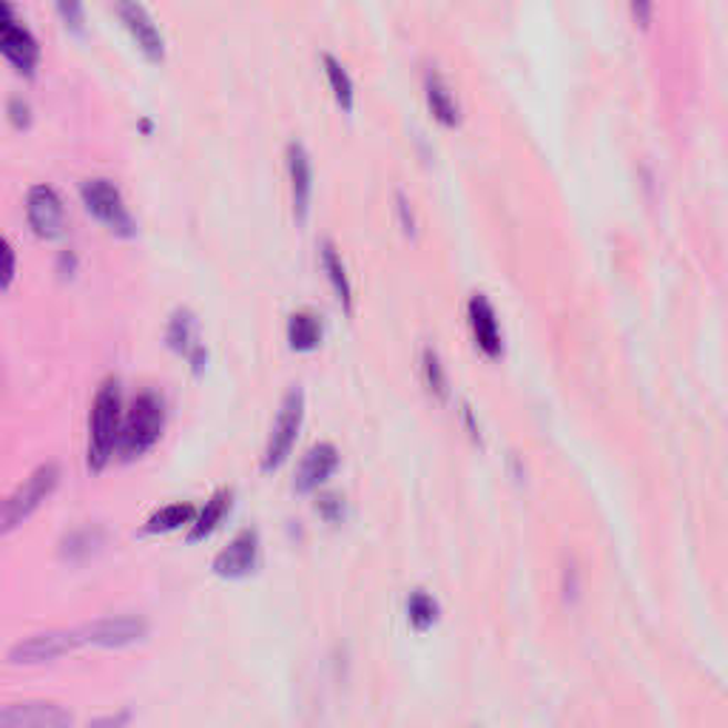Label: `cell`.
<instances>
[{"mask_svg": "<svg viewBox=\"0 0 728 728\" xmlns=\"http://www.w3.org/2000/svg\"><path fill=\"white\" fill-rule=\"evenodd\" d=\"M424 376H427V384H430V391L436 396H447V376H444V364L438 358V353L433 347L424 351Z\"/></svg>", "mask_w": 728, "mask_h": 728, "instance_id": "cell-24", "label": "cell"}, {"mask_svg": "<svg viewBox=\"0 0 728 728\" xmlns=\"http://www.w3.org/2000/svg\"><path fill=\"white\" fill-rule=\"evenodd\" d=\"M18 277V253L7 237H0V291H9Z\"/></svg>", "mask_w": 728, "mask_h": 728, "instance_id": "cell-25", "label": "cell"}, {"mask_svg": "<svg viewBox=\"0 0 728 728\" xmlns=\"http://www.w3.org/2000/svg\"><path fill=\"white\" fill-rule=\"evenodd\" d=\"M302 422H305V391L291 387L282 396L277 418H273L271 436H268L266 453H262V472H277L291 458L299 430H302Z\"/></svg>", "mask_w": 728, "mask_h": 728, "instance_id": "cell-4", "label": "cell"}, {"mask_svg": "<svg viewBox=\"0 0 728 728\" xmlns=\"http://www.w3.org/2000/svg\"><path fill=\"white\" fill-rule=\"evenodd\" d=\"M467 313H470V327L472 336H476L478 347L490 358H498L503 351L501 342V331H498V319L496 311H492L490 299L483 297V293H476L470 299V305H467Z\"/></svg>", "mask_w": 728, "mask_h": 728, "instance_id": "cell-15", "label": "cell"}, {"mask_svg": "<svg viewBox=\"0 0 728 728\" xmlns=\"http://www.w3.org/2000/svg\"><path fill=\"white\" fill-rule=\"evenodd\" d=\"M288 174H291V191H293V214L299 222H305L308 211H311V194H313V166L311 154L302 143L293 139L288 146Z\"/></svg>", "mask_w": 728, "mask_h": 728, "instance_id": "cell-14", "label": "cell"}, {"mask_svg": "<svg viewBox=\"0 0 728 728\" xmlns=\"http://www.w3.org/2000/svg\"><path fill=\"white\" fill-rule=\"evenodd\" d=\"M60 483V467L58 464H40L38 470L20 483L12 496L0 498V538L14 532L23 521L34 516L43 503L52 498Z\"/></svg>", "mask_w": 728, "mask_h": 728, "instance_id": "cell-3", "label": "cell"}, {"mask_svg": "<svg viewBox=\"0 0 728 728\" xmlns=\"http://www.w3.org/2000/svg\"><path fill=\"white\" fill-rule=\"evenodd\" d=\"M128 720H132V711L123 709V711H117V715L100 717V720H94L89 728H126Z\"/></svg>", "mask_w": 728, "mask_h": 728, "instance_id": "cell-30", "label": "cell"}, {"mask_svg": "<svg viewBox=\"0 0 728 728\" xmlns=\"http://www.w3.org/2000/svg\"><path fill=\"white\" fill-rule=\"evenodd\" d=\"M0 54L27 77H32L40 63L38 38L9 3H0Z\"/></svg>", "mask_w": 728, "mask_h": 728, "instance_id": "cell-6", "label": "cell"}, {"mask_svg": "<svg viewBox=\"0 0 728 728\" xmlns=\"http://www.w3.org/2000/svg\"><path fill=\"white\" fill-rule=\"evenodd\" d=\"M319 512L327 518V521H339L342 518V501L336 496H322L319 498Z\"/></svg>", "mask_w": 728, "mask_h": 728, "instance_id": "cell-29", "label": "cell"}, {"mask_svg": "<svg viewBox=\"0 0 728 728\" xmlns=\"http://www.w3.org/2000/svg\"><path fill=\"white\" fill-rule=\"evenodd\" d=\"M424 92H427V106L436 114V119H441L444 126H456L458 103L456 97H453L450 86L441 80V74L427 72V77H424Z\"/></svg>", "mask_w": 728, "mask_h": 728, "instance_id": "cell-19", "label": "cell"}, {"mask_svg": "<svg viewBox=\"0 0 728 728\" xmlns=\"http://www.w3.org/2000/svg\"><path fill=\"white\" fill-rule=\"evenodd\" d=\"M336 467H339L336 447L327 441L313 444L311 450L302 456V461H299L297 478H293V490L297 492L319 490V487H322V483H325L333 472H336Z\"/></svg>", "mask_w": 728, "mask_h": 728, "instance_id": "cell-13", "label": "cell"}, {"mask_svg": "<svg viewBox=\"0 0 728 728\" xmlns=\"http://www.w3.org/2000/svg\"><path fill=\"white\" fill-rule=\"evenodd\" d=\"M322 342V319L311 311H297L288 316V345L297 353L316 351Z\"/></svg>", "mask_w": 728, "mask_h": 728, "instance_id": "cell-17", "label": "cell"}, {"mask_svg": "<svg viewBox=\"0 0 728 728\" xmlns=\"http://www.w3.org/2000/svg\"><path fill=\"white\" fill-rule=\"evenodd\" d=\"M231 501H233V490H228V487H222V490L214 492V496L206 501V507L197 510V516H194L191 530H188V543H197V541H206V538H211L214 532H217L219 523L226 521V516L231 512Z\"/></svg>", "mask_w": 728, "mask_h": 728, "instance_id": "cell-16", "label": "cell"}, {"mask_svg": "<svg viewBox=\"0 0 728 728\" xmlns=\"http://www.w3.org/2000/svg\"><path fill=\"white\" fill-rule=\"evenodd\" d=\"M166 342H168V347H171V351L183 353V356H188V353H191L194 347L199 345V342H197V316H194L188 308H179V311H174L171 322H168Z\"/></svg>", "mask_w": 728, "mask_h": 728, "instance_id": "cell-20", "label": "cell"}, {"mask_svg": "<svg viewBox=\"0 0 728 728\" xmlns=\"http://www.w3.org/2000/svg\"><path fill=\"white\" fill-rule=\"evenodd\" d=\"M94 547H97V538H94L92 530L74 532V535H69V541L63 543V555L72 558V561H77V558L92 555Z\"/></svg>", "mask_w": 728, "mask_h": 728, "instance_id": "cell-26", "label": "cell"}, {"mask_svg": "<svg viewBox=\"0 0 728 728\" xmlns=\"http://www.w3.org/2000/svg\"><path fill=\"white\" fill-rule=\"evenodd\" d=\"M166 430V402L154 391H143L134 396L132 407L123 416V427H119L117 456L123 461H134V458L146 456L154 444L159 441Z\"/></svg>", "mask_w": 728, "mask_h": 728, "instance_id": "cell-2", "label": "cell"}, {"mask_svg": "<svg viewBox=\"0 0 728 728\" xmlns=\"http://www.w3.org/2000/svg\"><path fill=\"white\" fill-rule=\"evenodd\" d=\"M27 222L40 239H58L66 231V206L52 186L40 183L27 194Z\"/></svg>", "mask_w": 728, "mask_h": 728, "instance_id": "cell-9", "label": "cell"}, {"mask_svg": "<svg viewBox=\"0 0 728 728\" xmlns=\"http://www.w3.org/2000/svg\"><path fill=\"white\" fill-rule=\"evenodd\" d=\"M146 635L148 621L139 615L100 617V621H92L83 630H77L80 643H92V646H103V649H123V646L143 641Z\"/></svg>", "mask_w": 728, "mask_h": 728, "instance_id": "cell-7", "label": "cell"}, {"mask_svg": "<svg viewBox=\"0 0 728 728\" xmlns=\"http://www.w3.org/2000/svg\"><path fill=\"white\" fill-rule=\"evenodd\" d=\"M77 646V632H40V635H29L14 643L9 649V663H14V666H40V663H52L58 657L69 655Z\"/></svg>", "mask_w": 728, "mask_h": 728, "instance_id": "cell-10", "label": "cell"}, {"mask_svg": "<svg viewBox=\"0 0 728 728\" xmlns=\"http://www.w3.org/2000/svg\"><path fill=\"white\" fill-rule=\"evenodd\" d=\"M398 211H402L404 228H407V231H413V214L407 211V202H404V197H398Z\"/></svg>", "mask_w": 728, "mask_h": 728, "instance_id": "cell-31", "label": "cell"}, {"mask_svg": "<svg viewBox=\"0 0 728 728\" xmlns=\"http://www.w3.org/2000/svg\"><path fill=\"white\" fill-rule=\"evenodd\" d=\"M9 119L14 128H29L32 126V106L23 97L9 100Z\"/></svg>", "mask_w": 728, "mask_h": 728, "instance_id": "cell-27", "label": "cell"}, {"mask_svg": "<svg viewBox=\"0 0 728 728\" xmlns=\"http://www.w3.org/2000/svg\"><path fill=\"white\" fill-rule=\"evenodd\" d=\"M80 199L86 211L92 214L97 222L108 228L117 237H134L137 233V222H134L132 211H128L126 199L119 194L112 179L106 177H92L80 183Z\"/></svg>", "mask_w": 728, "mask_h": 728, "instance_id": "cell-5", "label": "cell"}, {"mask_svg": "<svg viewBox=\"0 0 728 728\" xmlns=\"http://www.w3.org/2000/svg\"><path fill=\"white\" fill-rule=\"evenodd\" d=\"M259 552H262L259 532L253 530V527L239 530L237 535L228 541L226 550H219L217 558H214V575L226 578V581H242V578L253 575L259 566Z\"/></svg>", "mask_w": 728, "mask_h": 728, "instance_id": "cell-8", "label": "cell"}, {"mask_svg": "<svg viewBox=\"0 0 728 728\" xmlns=\"http://www.w3.org/2000/svg\"><path fill=\"white\" fill-rule=\"evenodd\" d=\"M0 728H72V715L49 700L9 703L0 709Z\"/></svg>", "mask_w": 728, "mask_h": 728, "instance_id": "cell-11", "label": "cell"}, {"mask_svg": "<svg viewBox=\"0 0 728 728\" xmlns=\"http://www.w3.org/2000/svg\"><path fill=\"white\" fill-rule=\"evenodd\" d=\"M322 268H325L327 279H331V288L333 293H336V299L351 311V279H347L342 257L336 253L333 242H322Z\"/></svg>", "mask_w": 728, "mask_h": 728, "instance_id": "cell-21", "label": "cell"}, {"mask_svg": "<svg viewBox=\"0 0 728 728\" xmlns=\"http://www.w3.org/2000/svg\"><path fill=\"white\" fill-rule=\"evenodd\" d=\"M407 617H410V623L418 632H427L438 621V603L424 590L410 592V597H407Z\"/></svg>", "mask_w": 728, "mask_h": 728, "instance_id": "cell-23", "label": "cell"}, {"mask_svg": "<svg viewBox=\"0 0 728 728\" xmlns=\"http://www.w3.org/2000/svg\"><path fill=\"white\" fill-rule=\"evenodd\" d=\"M322 63H325V74H327V83H331V89H333V97H336V103L345 108V112H351L353 108L351 74L345 72V66H342L333 54H322Z\"/></svg>", "mask_w": 728, "mask_h": 728, "instance_id": "cell-22", "label": "cell"}, {"mask_svg": "<svg viewBox=\"0 0 728 728\" xmlns=\"http://www.w3.org/2000/svg\"><path fill=\"white\" fill-rule=\"evenodd\" d=\"M58 14L66 20V27L83 32V7L80 3H58Z\"/></svg>", "mask_w": 728, "mask_h": 728, "instance_id": "cell-28", "label": "cell"}, {"mask_svg": "<svg viewBox=\"0 0 728 728\" xmlns=\"http://www.w3.org/2000/svg\"><path fill=\"white\" fill-rule=\"evenodd\" d=\"M194 516H197V507H194V503H168V507L157 510L143 523V535H168V532H177L183 530V527H191Z\"/></svg>", "mask_w": 728, "mask_h": 728, "instance_id": "cell-18", "label": "cell"}, {"mask_svg": "<svg viewBox=\"0 0 728 728\" xmlns=\"http://www.w3.org/2000/svg\"><path fill=\"white\" fill-rule=\"evenodd\" d=\"M119 427H123V391H119V378L108 376L100 382L89 416L86 464L92 472H103L114 458Z\"/></svg>", "mask_w": 728, "mask_h": 728, "instance_id": "cell-1", "label": "cell"}, {"mask_svg": "<svg viewBox=\"0 0 728 728\" xmlns=\"http://www.w3.org/2000/svg\"><path fill=\"white\" fill-rule=\"evenodd\" d=\"M117 14L123 18L128 32H132L139 52L146 54L152 63H159V60L166 58V40H163L157 23H154V18L148 14V9L143 7V3H119Z\"/></svg>", "mask_w": 728, "mask_h": 728, "instance_id": "cell-12", "label": "cell"}]
</instances>
